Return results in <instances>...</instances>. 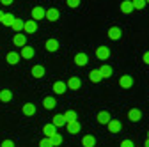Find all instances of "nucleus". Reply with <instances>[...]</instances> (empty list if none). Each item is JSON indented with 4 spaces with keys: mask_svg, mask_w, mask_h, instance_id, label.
<instances>
[{
    "mask_svg": "<svg viewBox=\"0 0 149 147\" xmlns=\"http://www.w3.org/2000/svg\"><path fill=\"white\" fill-rule=\"evenodd\" d=\"M108 57H110L108 46H98V48H96V59H100V60H108Z\"/></svg>",
    "mask_w": 149,
    "mask_h": 147,
    "instance_id": "1",
    "label": "nucleus"
},
{
    "mask_svg": "<svg viewBox=\"0 0 149 147\" xmlns=\"http://www.w3.org/2000/svg\"><path fill=\"white\" fill-rule=\"evenodd\" d=\"M66 131H68L69 135H77V133H80V122H78V121L66 122Z\"/></svg>",
    "mask_w": 149,
    "mask_h": 147,
    "instance_id": "2",
    "label": "nucleus"
},
{
    "mask_svg": "<svg viewBox=\"0 0 149 147\" xmlns=\"http://www.w3.org/2000/svg\"><path fill=\"white\" fill-rule=\"evenodd\" d=\"M59 16H61V12L55 9V7H50L48 11H45V18H46L48 21H57Z\"/></svg>",
    "mask_w": 149,
    "mask_h": 147,
    "instance_id": "3",
    "label": "nucleus"
},
{
    "mask_svg": "<svg viewBox=\"0 0 149 147\" xmlns=\"http://www.w3.org/2000/svg\"><path fill=\"white\" fill-rule=\"evenodd\" d=\"M66 89H68V85H66V82H62V80H57V82L53 83V87H52V90H53L55 94H64Z\"/></svg>",
    "mask_w": 149,
    "mask_h": 147,
    "instance_id": "4",
    "label": "nucleus"
},
{
    "mask_svg": "<svg viewBox=\"0 0 149 147\" xmlns=\"http://www.w3.org/2000/svg\"><path fill=\"white\" fill-rule=\"evenodd\" d=\"M66 85H68V89H71V90H78V89L82 87V80H80L78 76H71Z\"/></svg>",
    "mask_w": 149,
    "mask_h": 147,
    "instance_id": "5",
    "label": "nucleus"
},
{
    "mask_svg": "<svg viewBox=\"0 0 149 147\" xmlns=\"http://www.w3.org/2000/svg\"><path fill=\"white\" fill-rule=\"evenodd\" d=\"M13 43H14V46H18V48H23V46L27 44V35H25V34H16L14 37H13Z\"/></svg>",
    "mask_w": 149,
    "mask_h": 147,
    "instance_id": "6",
    "label": "nucleus"
},
{
    "mask_svg": "<svg viewBox=\"0 0 149 147\" xmlns=\"http://www.w3.org/2000/svg\"><path fill=\"white\" fill-rule=\"evenodd\" d=\"M128 119L132 121V122H139V121L142 119V112H140L139 108H132V110L128 112Z\"/></svg>",
    "mask_w": 149,
    "mask_h": 147,
    "instance_id": "7",
    "label": "nucleus"
},
{
    "mask_svg": "<svg viewBox=\"0 0 149 147\" xmlns=\"http://www.w3.org/2000/svg\"><path fill=\"white\" fill-rule=\"evenodd\" d=\"M23 30L27 34H34V32H37V23L34 20H27V21H23Z\"/></svg>",
    "mask_w": 149,
    "mask_h": 147,
    "instance_id": "8",
    "label": "nucleus"
},
{
    "mask_svg": "<svg viewBox=\"0 0 149 147\" xmlns=\"http://www.w3.org/2000/svg\"><path fill=\"white\" fill-rule=\"evenodd\" d=\"M121 35H123V30H121L119 27H110V28H108V37H110V39L117 41V39H121Z\"/></svg>",
    "mask_w": 149,
    "mask_h": 147,
    "instance_id": "9",
    "label": "nucleus"
},
{
    "mask_svg": "<svg viewBox=\"0 0 149 147\" xmlns=\"http://www.w3.org/2000/svg\"><path fill=\"white\" fill-rule=\"evenodd\" d=\"M34 53H36V50H34L32 46H27V44H25V46L22 48V51H20V57H23V59L29 60V59L34 57Z\"/></svg>",
    "mask_w": 149,
    "mask_h": 147,
    "instance_id": "10",
    "label": "nucleus"
},
{
    "mask_svg": "<svg viewBox=\"0 0 149 147\" xmlns=\"http://www.w3.org/2000/svg\"><path fill=\"white\" fill-rule=\"evenodd\" d=\"M20 59H22V57H20V53H18V51H9L7 57H6V60H7L11 66H16L18 62H20Z\"/></svg>",
    "mask_w": 149,
    "mask_h": 147,
    "instance_id": "11",
    "label": "nucleus"
},
{
    "mask_svg": "<svg viewBox=\"0 0 149 147\" xmlns=\"http://www.w3.org/2000/svg\"><path fill=\"white\" fill-rule=\"evenodd\" d=\"M119 85L123 87V89H130L133 85V78L130 76V75H123L121 78H119Z\"/></svg>",
    "mask_w": 149,
    "mask_h": 147,
    "instance_id": "12",
    "label": "nucleus"
},
{
    "mask_svg": "<svg viewBox=\"0 0 149 147\" xmlns=\"http://www.w3.org/2000/svg\"><path fill=\"white\" fill-rule=\"evenodd\" d=\"M98 71H100L101 78H110L112 75H114V69H112V67H110L108 64H103V66H101V67H100Z\"/></svg>",
    "mask_w": 149,
    "mask_h": 147,
    "instance_id": "13",
    "label": "nucleus"
},
{
    "mask_svg": "<svg viewBox=\"0 0 149 147\" xmlns=\"http://www.w3.org/2000/svg\"><path fill=\"white\" fill-rule=\"evenodd\" d=\"M108 131L110 133H119L121 131V122L117 119H110L108 121Z\"/></svg>",
    "mask_w": 149,
    "mask_h": 147,
    "instance_id": "14",
    "label": "nucleus"
},
{
    "mask_svg": "<svg viewBox=\"0 0 149 147\" xmlns=\"http://www.w3.org/2000/svg\"><path fill=\"white\" fill-rule=\"evenodd\" d=\"M45 48H46L48 51H57V50H59V41L53 39V37H50V39H46Z\"/></svg>",
    "mask_w": 149,
    "mask_h": 147,
    "instance_id": "15",
    "label": "nucleus"
},
{
    "mask_svg": "<svg viewBox=\"0 0 149 147\" xmlns=\"http://www.w3.org/2000/svg\"><path fill=\"white\" fill-rule=\"evenodd\" d=\"M22 112H23V115H34L36 114V105L34 103H25L23 106H22Z\"/></svg>",
    "mask_w": 149,
    "mask_h": 147,
    "instance_id": "16",
    "label": "nucleus"
},
{
    "mask_svg": "<svg viewBox=\"0 0 149 147\" xmlns=\"http://www.w3.org/2000/svg\"><path fill=\"white\" fill-rule=\"evenodd\" d=\"M121 12H123V14H130V12H133L132 0H123V2H121Z\"/></svg>",
    "mask_w": 149,
    "mask_h": 147,
    "instance_id": "17",
    "label": "nucleus"
},
{
    "mask_svg": "<svg viewBox=\"0 0 149 147\" xmlns=\"http://www.w3.org/2000/svg\"><path fill=\"white\" fill-rule=\"evenodd\" d=\"M43 133H45V137H48V138H52L55 133H57V128H55L52 122L50 124H45V128H43Z\"/></svg>",
    "mask_w": 149,
    "mask_h": 147,
    "instance_id": "18",
    "label": "nucleus"
},
{
    "mask_svg": "<svg viewBox=\"0 0 149 147\" xmlns=\"http://www.w3.org/2000/svg\"><path fill=\"white\" fill-rule=\"evenodd\" d=\"M32 76H34V78H37V80L43 78V76H45V67H43L41 64L34 66V67H32Z\"/></svg>",
    "mask_w": 149,
    "mask_h": 147,
    "instance_id": "19",
    "label": "nucleus"
},
{
    "mask_svg": "<svg viewBox=\"0 0 149 147\" xmlns=\"http://www.w3.org/2000/svg\"><path fill=\"white\" fill-rule=\"evenodd\" d=\"M43 18H45V9H43V7L37 6V7L32 9V20H34V21H36V20H43Z\"/></svg>",
    "mask_w": 149,
    "mask_h": 147,
    "instance_id": "20",
    "label": "nucleus"
},
{
    "mask_svg": "<svg viewBox=\"0 0 149 147\" xmlns=\"http://www.w3.org/2000/svg\"><path fill=\"white\" fill-rule=\"evenodd\" d=\"M11 99H13V92L9 89H2V90H0V101H2V103H9Z\"/></svg>",
    "mask_w": 149,
    "mask_h": 147,
    "instance_id": "21",
    "label": "nucleus"
},
{
    "mask_svg": "<svg viewBox=\"0 0 149 147\" xmlns=\"http://www.w3.org/2000/svg\"><path fill=\"white\" fill-rule=\"evenodd\" d=\"M43 106H45L46 110H52V108L57 106V101H55V98H52V96H46V98L43 99Z\"/></svg>",
    "mask_w": 149,
    "mask_h": 147,
    "instance_id": "22",
    "label": "nucleus"
},
{
    "mask_svg": "<svg viewBox=\"0 0 149 147\" xmlns=\"http://www.w3.org/2000/svg\"><path fill=\"white\" fill-rule=\"evenodd\" d=\"M52 124L55 126V128H61V126H66V119H64V115L62 114H57L53 119H52Z\"/></svg>",
    "mask_w": 149,
    "mask_h": 147,
    "instance_id": "23",
    "label": "nucleus"
},
{
    "mask_svg": "<svg viewBox=\"0 0 149 147\" xmlns=\"http://www.w3.org/2000/svg\"><path fill=\"white\" fill-rule=\"evenodd\" d=\"M82 145H84V147H94V145H96V138L92 137V135H85V137L82 138Z\"/></svg>",
    "mask_w": 149,
    "mask_h": 147,
    "instance_id": "24",
    "label": "nucleus"
},
{
    "mask_svg": "<svg viewBox=\"0 0 149 147\" xmlns=\"http://www.w3.org/2000/svg\"><path fill=\"white\" fill-rule=\"evenodd\" d=\"M87 55L85 53H77V55H74V64H77V66H85L87 64Z\"/></svg>",
    "mask_w": 149,
    "mask_h": 147,
    "instance_id": "25",
    "label": "nucleus"
},
{
    "mask_svg": "<svg viewBox=\"0 0 149 147\" xmlns=\"http://www.w3.org/2000/svg\"><path fill=\"white\" fill-rule=\"evenodd\" d=\"M89 80H91L92 83H98V82H101L103 78H101V75H100L98 69H92V71L89 73Z\"/></svg>",
    "mask_w": 149,
    "mask_h": 147,
    "instance_id": "26",
    "label": "nucleus"
},
{
    "mask_svg": "<svg viewBox=\"0 0 149 147\" xmlns=\"http://www.w3.org/2000/svg\"><path fill=\"white\" fill-rule=\"evenodd\" d=\"M14 14H4L2 16V21H0V23H2V25H6V27H11L13 25V21H14Z\"/></svg>",
    "mask_w": 149,
    "mask_h": 147,
    "instance_id": "27",
    "label": "nucleus"
},
{
    "mask_svg": "<svg viewBox=\"0 0 149 147\" xmlns=\"http://www.w3.org/2000/svg\"><path fill=\"white\" fill-rule=\"evenodd\" d=\"M108 121H110V114L108 112H100L98 114V122L100 124H108Z\"/></svg>",
    "mask_w": 149,
    "mask_h": 147,
    "instance_id": "28",
    "label": "nucleus"
},
{
    "mask_svg": "<svg viewBox=\"0 0 149 147\" xmlns=\"http://www.w3.org/2000/svg\"><path fill=\"white\" fill-rule=\"evenodd\" d=\"M11 28H13V30H16V32L23 30V20H18V18H14V21H13Z\"/></svg>",
    "mask_w": 149,
    "mask_h": 147,
    "instance_id": "29",
    "label": "nucleus"
},
{
    "mask_svg": "<svg viewBox=\"0 0 149 147\" xmlns=\"http://www.w3.org/2000/svg\"><path fill=\"white\" fill-rule=\"evenodd\" d=\"M64 115V119H66V122H71V121H77V114L73 112V110H68L66 114H62Z\"/></svg>",
    "mask_w": 149,
    "mask_h": 147,
    "instance_id": "30",
    "label": "nucleus"
},
{
    "mask_svg": "<svg viewBox=\"0 0 149 147\" xmlns=\"http://www.w3.org/2000/svg\"><path fill=\"white\" fill-rule=\"evenodd\" d=\"M50 140H52V145H53V147H57V145H61V144H62V137H61L59 133H55Z\"/></svg>",
    "mask_w": 149,
    "mask_h": 147,
    "instance_id": "31",
    "label": "nucleus"
},
{
    "mask_svg": "<svg viewBox=\"0 0 149 147\" xmlns=\"http://www.w3.org/2000/svg\"><path fill=\"white\" fill-rule=\"evenodd\" d=\"M133 9H144L146 7V0H132Z\"/></svg>",
    "mask_w": 149,
    "mask_h": 147,
    "instance_id": "32",
    "label": "nucleus"
},
{
    "mask_svg": "<svg viewBox=\"0 0 149 147\" xmlns=\"http://www.w3.org/2000/svg\"><path fill=\"white\" fill-rule=\"evenodd\" d=\"M66 6H69L71 9H77L80 7V0H66Z\"/></svg>",
    "mask_w": 149,
    "mask_h": 147,
    "instance_id": "33",
    "label": "nucleus"
},
{
    "mask_svg": "<svg viewBox=\"0 0 149 147\" xmlns=\"http://www.w3.org/2000/svg\"><path fill=\"white\" fill-rule=\"evenodd\" d=\"M39 147H53V145H52V140H50L48 137H45V138L39 142Z\"/></svg>",
    "mask_w": 149,
    "mask_h": 147,
    "instance_id": "34",
    "label": "nucleus"
},
{
    "mask_svg": "<svg viewBox=\"0 0 149 147\" xmlns=\"http://www.w3.org/2000/svg\"><path fill=\"white\" fill-rule=\"evenodd\" d=\"M121 147H135V145H133L132 140H123V142H121Z\"/></svg>",
    "mask_w": 149,
    "mask_h": 147,
    "instance_id": "35",
    "label": "nucleus"
},
{
    "mask_svg": "<svg viewBox=\"0 0 149 147\" xmlns=\"http://www.w3.org/2000/svg\"><path fill=\"white\" fill-rule=\"evenodd\" d=\"M0 147H14V142H11V140H4L2 144H0Z\"/></svg>",
    "mask_w": 149,
    "mask_h": 147,
    "instance_id": "36",
    "label": "nucleus"
},
{
    "mask_svg": "<svg viewBox=\"0 0 149 147\" xmlns=\"http://www.w3.org/2000/svg\"><path fill=\"white\" fill-rule=\"evenodd\" d=\"M142 59H144V62H146V64H149V51H146V53L142 55Z\"/></svg>",
    "mask_w": 149,
    "mask_h": 147,
    "instance_id": "37",
    "label": "nucleus"
},
{
    "mask_svg": "<svg viewBox=\"0 0 149 147\" xmlns=\"http://www.w3.org/2000/svg\"><path fill=\"white\" fill-rule=\"evenodd\" d=\"M0 2H2V6H11L13 0H0Z\"/></svg>",
    "mask_w": 149,
    "mask_h": 147,
    "instance_id": "38",
    "label": "nucleus"
},
{
    "mask_svg": "<svg viewBox=\"0 0 149 147\" xmlns=\"http://www.w3.org/2000/svg\"><path fill=\"white\" fill-rule=\"evenodd\" d=\"M144 147H149V138L146 140V144H144Z\"/></svg>",
    "mask_w": 149,
    "mask_h": 147,
    "instance_id": "39",
    "label": "nucleus"
},
{
    "mask_svg": "<svg viewBox=\"0 0 149 147\" xmlns=\"http://www.w3.org/2000/svg\"><path fill=\"white\" fill-rule=\"evenodd\" d=\"M2 16H4V12H2V11H0V21H2Z\"/></svg>",
    "mask_w": 149,
    "mask_h": 147,
    "instance_id": "40",
    "label": "nucleus"
},
{
    "mask_svg": "<svg viewBox=\"0 0 149 147\" xmlns=\"http://www.w3.org/2000/svg\"><path fill=\"white\" fill-rule=\"evenodd\" d=\"M146 4H149V0H146Z\"/></svg>",
    "mask_w": 149,
    "mask_h": 147,
    "instance_id": "41",
    "label": "nucleus"
},
{
    "mask_svg": "<svg viewBox=\"0 0 149 147\" xmlns=\"http://www.w3.org/2000/svg\"><path fill=\"white\" fill-rule=\"evenodd\" d=\"M147 138H149V131H147Z\"/></svg>",
    "mask_w": 149,
    "mask_h": 147,
    "instance_id": "42",
    "label": "nucleus"
}]
</instances>
